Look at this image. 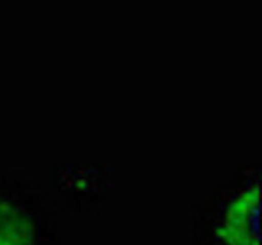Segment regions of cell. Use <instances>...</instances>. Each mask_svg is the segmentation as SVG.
I'll return each instance as SVG.
<instances>
[{
	"mask_svg": "<svg viewBox=\"0 0 262 245\" xmlns=\"http://www.w3.org/2000/svg\"><path fill=\"white\" fill-rule=\"evenodd\" d=\"M261 185L253 183L228 206L216 236L225 245H260Z\"/></svg>",
	"mask_w": 262,
	"mask_h": 245,
	"instance_id": "6da1fadb",
	"label": "cell"
},
{
	"mask_svg": "<svg viewBox=\"0 0 262 245\" xmlns=\"http://www.w3.org/2000/svg\"><path fill=\"white\" fill-rule=\"evenodd\" d=\"M35 222L23 209L0 198V245H35Z\"/></svg>",
	"mask_w": 262,
	"mask_h": 245,
	"instance_id": "7a4b0ae2",
	"label": "cell"
}]
</instances>
